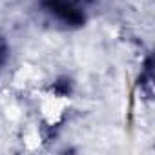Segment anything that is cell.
<instances>
[{
	"instance_id": "6da1fadb",
	"label": "cell",
	"mask_w": 155,
	"mask_h": 155,
	"mask_svg": "<svg viewBox=\"0 0 155 155\" xmlns=\"http://www.w3.org/2000/svg\"><path fill=\"white\" fill-rule=\"evenodd\" d=\"M4 58H6V48H4V44H0V64L4 62Z\"/></svg>"
}]
</instances>
